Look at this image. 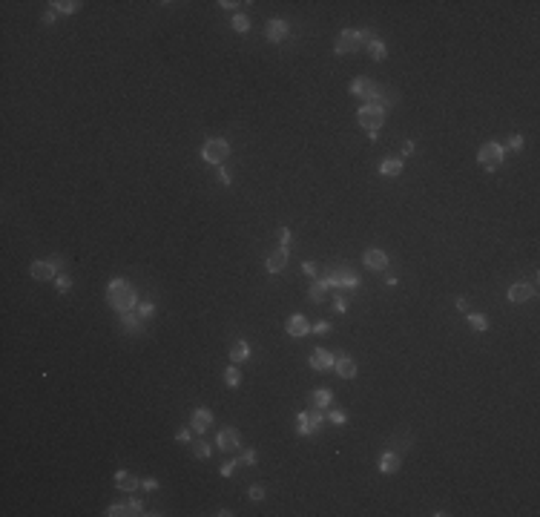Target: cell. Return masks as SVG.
<instances>
[{
  "instance_id": "6da1fadb",
  "label": "cell",
  "mask_w": 540,
  "mask_h": 517,
  "mask_svg": "<svg viewBox=\"0 0 540 517\" xmlns=\"http://www.w3.org/2000/svg\"><path fill=\"white\" fill-rule=\"evenodd\" d=\"M107 299H110V305L115 307L118 314H124V311H132V307L138 305V299H135V291H132V287L124 282V279H115V282H110V287H107Z\"/></svg>"
},
{
  "instance_id": "7a4b0ae2",
  "label": "cell",
  "mask_w": 540,
  "mask_h": 517,
  "mask_svg": "<svg viewBox=\"0 0 540 517\" xmlns=\"http://www.w3.org/2000/svg\"><path fill=\"white\" fill-rule=\"evenodd\" d=\"M357 118L362 127H368V132H377L382 127V121H385V110H382L380 104H362Z\"/></svg>"
},
{
  "instance_id": "3957f363",
  "label": "cell",
  "mask_w": 540,
  "mask_h": 517,
  "mask_svg": "<svg viewBox=\"0 0 540 517\" xmlns=\"http://www.w3.org/2000/svg\"><path fill=\"white\" fill-rule=\"evenodd\" d=\"M227 155H230V144H227L224 138H210L204 144V150H201V158H204L207 164H221Z\"/></svg>"
},
{
  "instance_id": "277c9868",
  "label": "cell",
  "mask_w": 540,
  "mask_h": 517,
  "mask_svg": "<svg viewBox=\"0 0 540 517\" xmlns=\"http://www.w3.org/2000/svg\"><path fill=\"white\" fill-rule=\"evenodd\" d=\"M503 155H506V150H503L500 144H494V141H491V144H483V147H480L477 158H480V164H483L486 170H497L500 164H503Z\"/></svg>"
},
{
  "instance_id": "5b68a950",
  "label": "cell",
  "mask_w": 540,
  "mask_h": 517,
  "mask_svg": "<svg viewBox=\"0 0 540 517\" xmlns=\"http://www.w3.org/2000/svg\"><path fill=\"white\" fill-rule=\"evenodd\" d=\"M359 279L354 276V270L348 267H339V270H330L328 276H325V284L328 287H357Z\"/></svg>"
},
{
  "instance_id": "8992f818",
  "label": "cell",
  "mask_w": 540,
  "mask_h": 517,
  "mask_svg": "<svg viewBox=\"0 0 540 517\" xmlns=\"http://www.w3.org/2000/svg\"><path fill=\"white\" fill-rule=\"evenodd\" d=\"M359 46H362V35H359L357 29H345L342 35L336 37V52H339V55H350V52H357Z\"/></svg>"
},
{
  "instance_id": "52a82bcc",
  "label": "cell",
  "mask_w": 540,
  "mask_h": 517,
  "mask_svg": "<svg viewBox=\"0 0 540 517\" xmlns=\"http://www.w3.org/2000/svg\"><path fill=\"white\" fill-rule=\"evenodd\" d=\"M216 443H219L221 451H236L239 443H241V437H239V431L236 428H221L219 437H216Z\"/></svg>"
},
{
  "instance_id": "ba28073f",
  "label": "cell",
  "mask_w": 540,
  "mask_h": 517,
  "mask_svg": "<svg viewBox=\"0 0 540 517\" xmlns=\"http://www.w3.org/2000/svg\"><path fill=\"white\" fill-rule=\"evenodd\" d=\"M319 423H322L319 408H314V411H305V414H299V434H314V431L319 428Z\"/></svg>"
},
{
  "instance_id": "9c48e42d",
  "label": "cell",
  "mask_w": 540,
  "mask_h": 517,
  "mask_svg": "<svg viewBox=\"0 0 540 517\" xmlns=\"http://www.w3.org/2000/svg\"><path fill=\"white\" fill-rule=\"evenodd\" d=\"M350 92L354 95H362V98H380V87L373 84V80H365V78H357L354 84H350Z\"/></svg>"
},
{
  "instance_id": "30bf717a",
  "label": "cell",
  "mask_w": 540,
  "mask_h": 517,
  "mask_svg": "<svg viewBox=\"0 0 540 517\" xmlns=\"http://www.w3.org/2000/svg\"><path fill=\"white\" fill-rule=\"evenodd\" d=\"M267 40H273V44H279V40H285L287 35H290V23L287 20H267Z\"/></svg>"
},
{
  "instance_id": "8fae6325",
  "label": "cell",
  "mask_w": 540,
  "mask_h": 517,
  "mask_svg": "<svg viewBox=\"0 0 540 517\" xmlns=\"http://www.w3.org/2000/svg\"><path fill=\"white\" fill-rule=\"evenodd\" d=\"M534 296V287L532 284H526V282H514L509 287V299L514 302V305H523L526 299H532Z\"/></svg>"
},
{
  "instance_id": "7c38bea8",
  "label": "cell",
  "mask_w": 540,
  "mask_h": 517,
  "mask_svg": "<svg viewBox=\"0 0 540 517\" xmlns=\"http://www.w3.org/2000/svg\"><path fill=\"white\" fill-rule=\"evenodd\" d=\"M190 425H193V431L204 434V431L213 425V414L207 411V408H196V411H193V417H190Z\"/></svg>"
},
{
  "instance_id": "4fadbf2b",
  "label": "cell",
  "mask_w": 540,
  "mask_h": 517,
  "mask_svg": "<svg viewBox=\"0 0 540 517\" xmlns=\"http://www.w3.org/2000/svg\"><path fill=\"white\" fill-rule=\"evenodd\" d=\"M336 359L330 357V350L325 348H316L314 354H310V368H316V371H328V368H334Z\"/></svg>"
},
{
  "instance_id": "5bb4252c",
  "label": "cell",
  "mask_w": 540,
  "mask_h": 517,
  "mask_svg": "<svg viewBox=\"0 0 540 517\" xmlns=\"http://www.w3.org/2000/svg\"><path fill=\"white\" fill-rule=\"evenodd\" d=\"M362 259H365V264L371 270H385L388 267V256L382 253V250H377V247L365 250V256H362Z\"/></svg>"
},
{
  "instance_id": "9a60e30c",
  "label": "cell",
  "mask_w": 540,
  "mask_h": 517,
  "mask_svg": "<svg viewBox=\"0 0 540 517\" xmlns=\"http://www.w3.org/2000/svg\"><path fill=\"white\" fill-rule=\"evenodd\" d=\"M285 330H287L290 336H305L307 330H310V325H307V319H305V316H299V314H296V316H290V319L285 322Z\"/></svg>"
},
{
  "instance_id": "2e32d148",
  "label": "cell",
  "mask_w": 540,
  "mask_h": 517,
  "mask_svg": "<svg viewBox=\"0 0 540 517\" xmlns=\"http://www.w3.org/2000/svg\"><path fill=\"white\" fill-rule=\"evenodd\" d=\"M264 264H267L270 273H282V270H285V264H287V250L279 247L276 253H270V256H267V262H264Z\"/></svg>"
},
{
  "instance_id": "e0dca14e",
  "label": "cell",
  "mask_w": 540,
  "mask_h": 517,
  "mask_svg": "<svg viewBox=\"0 0 540 517\" xmlns=\"http://www.w3.org/2000/svg\"><path fill=\"white\" fill-rule=\"evenodd\" d=\"M334 368H336V374H339V377L350 379L354 374H357V359H350V357H339V359L334 362Z\"/></svg>"
},
{
  "instance_id": "ac0fdd59",
  "label": "cell",
  "mask_w": 540,
  "mask_h": 517,
  "mask_svg": "<svg viewBox=\"0 0 540 517\" xmlns=\"http://www.w3.org/2000/svg\"><path fill=\"white\" fill-rule=\"evenodd\" d=\"M55 262H35L32 264V276L37 279V282H44V279H52L55 276Z\"/></svg>"
},
{
  "instance_id": "d6986e66",
  "label": "cell",
  "mask_w": 540,
  "mask_h": 517,
  "mask_svg": "<svg viewBox=\"0 0 540 517\" xmlns=\"http://www.w3.org/2000/svg\"><path fill=\"white\" fill-rule=\"evenodd\" d=\"M377 466H380V471H382V474H394L397 468H400V454L385 451V454L380 457V463H377Z\"/></svg>"
},
{
  "instance_id": "ffe728a7",
  "label": "cell",
  "mask_w": 540,
  "mask_h": 517,
  "mask_svg": "<svg viewBox=\"0 0 540 517\" xmlns=\"http://www.w3.org/2000/svg\"><path fill=\"white\" fill-rule=\"evenodd\" d=\"M115 486H118V488H124V491H132V488H138L141 483H138V477H135V474H130V471H118V474H115Z\"/></svg>"
},
{
  "instance_id": "44dd1931",
  "label": "cell",
  "mask_w": 540,
  "mask_h": 517,
  "mask_svg": "<svg viewBox=\"0 0 540 517\" xmlns=\"http://www.w3.org/2000/svg\"><path fill=\"white\" fill-rule=\"evenodd\" d=\"M368 52H371V58L373 60H385V44H382L380 37H371V40H368Z\"/></svg>"
},
{
  "instance_id": "7402d4cb",
  "label": "cell",
  "mask_w": 540,
  "mask_h": 517,
  "mask_svg": "<svg viewBox=\"0 0 540 517\" xmlns=\"http://www.w3.org/2000/svg\"><path fill=\"white\" fill-rule=\"evenodd\" d=\"M330 397H334V394H330L328 388H319V391L310 394V402H314V408H325V405H330Z\"/></svg>"
},
{
  "instance_id": "603a6c76",
  "label": "cell",
  "mask_w": 540,
  "mask_h": 517,
  "mask_svg": "<svg viewBox=\"0 0 540 517\" xmlns=\"http://www.w3.org/2000/svg\"><path fill=\"white\" fill-rule=\"evenodd\" d=\"M247 357H250V345L247 342H236L233 350H230V359H233V362H244Z\"/></svg>"
},
{
  "instance_id": "cb8c5ba5",
  "label": "cell",
  "mask_w": 540,
  "mask_h": 517,
  "mask_svg": "<svg viewBox=\"0 0 540 517\" xmlns=\"http://www.w3.org/2000/svg\"><path fill=\"white\" fill-rule=\"evenodd\" d=\"M380 173L382 175H400L402 173V161H397V158L382 161V164H380Z\"/></svg>"
},
{
  "instance_id": "d4e9b609",
  "label": "cell",
  "mask_w": 540,
  "mask_h": 517,
  "mask_svg": "<svg viewBox=\"0 0 540 517\" xmlns=\"http://www.w3.org/2000/svg\"><path fill=\"white\" fill-rule=\"evenodd\" d=\"M52 6H55V12H64V15H72V12H78V0H55V3H52Z\"/></svg>"
},
{
  "instance_id": "484cf974",
  "label": "cell",
  "mask_w": 540,
  "mask_h": 517,
  "mask_svg": "<svg viewBox=\"0 0 540 517\" xmlns=\"http://www.w3.org/2000/svg\"><path fill=\"white\" fill-rule=\"evenodd\" d=\"M468 325H471L474 330H489V319H486L483 314H468Z\"/></svg>"
},
{
  "instance_id": "4316f807",
  "label": "cell",
  "mask_w": 540,
  "mask_h": 517,
  "mask_svg": "<svg viewBox=\"0 0 540 517\" xmlns=\"http://www.w3.org/2000/svg\"><path fill=\"white\" fill-rule=\"evenodd\" d=\"M121 322H124V328H127V330H138V328H141L138 316L132 314V311H124V314H121Z\"/></svg>"
},
{
  "instance_id": "83f0119b",
  "label": "cell",
  "mask_w": 540,
  "mask_h": 517,
  "mask_svg": "<svg viewBox=\"0 0 540 517\" xmlns=\"http://www.w3.org/2000/svg\"><path fill=\"white\" fill-rule=\"evenodd\" d=\"M224 382H227L230 388H239V382H241L239 368H227V371H224Z\"/></svg>"
},
{
  "instance_id": "f1b7e54d",
  "label": "cell",
  "mask_w": 540,
  "mask_h": 517,
  "mask_svg": "<svg viewBox=\"0 0 540 517\" xmlns=\"http://www.w3.org/2000/svg\"><path fill=\"white\" fill-rule=\"evenodd\" d=\"M193 454H196V457H201V460H207V457H210V445H207L204 440H196V443H193Z\"/></svg>"
},
{
  "instance_id": "f546056e",
  "label": "cell",
  "mask_w": 540,
  "mask_h": 517,
  "mask_svg": "<svg viewBox=\"0 0 540 517\" xmlns=\"http://www.w3.org/2000/svg\"><path fill=\"white\" fill-rule=\"evenodd\" d=\"M325 291H328V284H325V282H316L314 287H310V293H307V296L314 299V302H322V299H325Z\"/></svg>"
},
{
  "instance_id": "4dcf8cb0",
  "label": "cell",
  "mask_w": 540,
  "mask_h": 517,
  "mask_svg": "<svg viewBox=\"0 0 540 517\" xmlns=\"http://www.w3.org/2000/svg\"><path fill=\"white\" fill-rule=\"evenodd\" d=\"M276 236H279V241H282V250H290V230H287V227H279Z\"/></svg>"
},
{
  "instance_id": "1f68e13d",
  "label": "cell",
  "mask_w": 540,
  "mask_h": 517,
  "mask_svg": "<svg viewBox=\"0 0 540 517\" xmlns=\"http://www.w3.org/2000/svg\"><path fill=\"white\" fill-rule=\"evenodd\" d=\"M233 26H236V32H247L250 29V20L244 15H236L233 17Z\"/></svg>"
},
{
  "instance_id": "d6a6232c",
  "label": "cell",
  "mask_w": 540,
  "mask_h": 517,
  "mask_svg": "<svg viewBox=\"0 0 540 517\" xmlns=\"http://www.w3.org/2000/svg\"><path fill=\"white\" fill-rule=\"evenodd\" d=\"M107 514L110 517H121V514H132V511H130V506H110Z\"/></svg>"
},
{
  "instance_id": "836d02e7",
  "label": "cell",
  "mask_w": 540,
  "mask_h": 517,
  "mask_svg": "<svg viewBox=\"0 0 540 517\" xmlns=\"http://www.w3.org/2000/svg\"><path fill=\"white\" fill-rule=\"evenodd\" d=\"M334 311H336V314H345V311H348V302H345L342 296H336L334 299Z\"/></svg>"
},
{
  "instance_id": "e575fe53",
  "label": "cell",
  "mask_w": 540,
  "mask_h": 517,
  "mask_svg": "<svg viewBox=\"0 0 540 517\" xmlns=\"http://www.w3.org/2000/svg\"><path fill=\"white\" fill-rule=\"evenodd\" d=\"M55 284H58V291H60V293H66V291H69V287H72V282H69V276H58V282H55Z\"/></svg>"
},
{
  "instance_id": "d590c367",
  "label": "cell",
  "mask_w": 540,
  "mask_h": 517,
  "mask_svg": "<svg viewBox=\"0 0 540 517\" xmlns=\"http://www.w3.org/2000/svg\"><path fill=\"white\" fill-rule=\"evenodd\" d=\"M138 314L144 316V319H147V316H153V302H141V305H138Z\"/></svg>"
},
{
  "instance_id": "8d00e7d4",
  "label": "cell",
  "mask_w": 540,
  "mask_h": 517,
  "mask_svg": "<svg viewBox=\"0 0 540 517\" xmlns=\"http://www.w3.org/2000/svg\"><path fill=\"white\" fill-rule=\"evenodd\" d=\"M328 420H330V423H336V425H342L345 423V411H330Z\"/></svg>"
},
{
  "instance_id": "74e56055",
  "label": "cell",
  "mask_w": 540,
  "mask_h": 517,
  "mask_svg": "<svg viewBox=\"0 0 540 517\" xmlns=\"http://www.w3.org/2000/svg\"><path fill=\"white\" fill-rule=\"evenodd\" d=\"M250 497H253L256 503L264 500V488H262V486H253V488H250Z\"/></svg>"
},
{
  "instance_id": "f35d334b",
  "label": "cell",
  "mask_w": 540,
  "mask_h": 517,
  "mask_svg": "<svg viewBox=\"0 0 540 517\" xmlns=\"http://www.w3.org/2000/svg\"><path fill=\"white\" fill-rule=\"evenodd\" d=\"M241 463H256V451H244L239 457V463H236V466H241Z\"/></svg>"
},
{
  "instance_id": "ab89813d",
  "label": "cell",
  "mask_w": 540,
  "mask_h": 517,
  "mask_svg": "<svg viewBox=\"0 0 540 517\" xmlns=\"http://www.w3.org/2000/svg\"><path fill=\"white\" fill-rule=\"evenodd\" d=\"M509 147H511V150H523V138H520V135H511Z\"/></svg>"
},
{
  "instance_id": "60d3db41",
  "label": "cell",
  "mask_w": 540,
  "mask_h": 517,
  "mask_svg": "<svg viewBox=\"0 0 540 517\" xmlns=\"http://www.w3.org/2000/svg\"><path fill=\"white\" fill-rule=\"evenodd\" d=\"M127 506H130V511H132V514H144V511H141V509H144V506H141L138 500H130V503H127Z\"/></svg>"
},
{
  "instance_id": "b9f144b4",
  "label": "cell",
  "mask_w": 540,
  "mask_h": 517,
  "mask_svg": "<svg viewBox=\"0 0 540 517\" xmlns=\"http://www.w3.org/2000/svg\"><path fill=\"white\" fill-rule=\"evenodd\" d=\"M310 330H316V334H328V330H330V325H328V322H319V325H314Z\"/></svg>"
},
{
  "instance_id": "7bdbcfd3",
  "label": "cell",
  "mask_w": 540,
  "mask_h": 517,
  "mask_svg": "<svg viewBox=\"0 0 540 517\" xmlns=\"http://www.w3.org/2000/svg\"><path fill=\"white\" fill-rule=\"evenodd\" d=\"M233 468H236V463H224V466H221V477H230Z\"/></svg>"
},
{
  "instance_id": "ee69618b",
  "label": "cell",
  "mask_w": 540,
  "mask_h": 517,
  "mask_svg": "<svg viewBox=\"0 0 540 517\" xmlns=\"http://www.w3.org/2000/svg\"><path fill=\"white\" fill-rule=\"evenodd\" d=\"M302 270H305L307 276H314V273H316V264L314 262H305V264H302Z\"/></svg>"
},
{
  "instance_id": "f6af8a7d",
  "label": "cell",
  "mask_w": 540,
  "mask_h": 517,
  "mask_svg": "<svg viewBox=\"0 0 540 517\" xmlns=\"http://www.w3.org/2000/svg\"><path fill=\"white\" fill-rule=\"evenodd\" d=\"M141 486H144L147 491H155V488H158V483H155L153 477H150V480H144V483H141Z\"/></svg>"
},
{
  "instance_id": "bcb514c9",
  "label": "cell",
  "mask_w": 540,
  "mask_h": 517,
  "mask_svg": "<svg viewBox=\"0 0 540 517\" xmlns=\"http://www.w3.org/2000/svg\"><path fill=\"white\" fill-rule=\"evenodd\" d=\"M175 440H178V443H187V440H190V431H178V434H175Z\"/></svg>"
},
{
  "instance_id": "7dc6e473",
  "label": "cell",
  "mask_w": 540,
  "mask_h": 517,
  "mask_svg": "<svg viewBox=\"0 0 540 517\" xmlns=\"http://www.w3.org/2000/svg\"><path fill=\"white\" fill-rule=\"evenodd\" d=\"M402 153H405V155L414 153V141H405V144H402Z\"/></svg>"
}]
</instances>
